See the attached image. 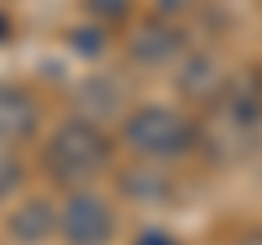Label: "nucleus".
<instances>
[{
    "label": "nucleus",
    "mask_w": 262,
    "mask_h": 245,
    "mask_svg": "<svg viewBox=\"0 0 262 245\" xmlns=\"http://www.w3.org/2000/svg\"><path fill=\"white\" fill-rule=\"evenodd\" d=\"M9 35V18H5V13H0V39Z\"/></svg>",
    "instance_id": "nucleus-10"
},
{
    "label": "nucleus",
    "mask_w": 262,
    "mask_h": 245,
    "mask_svg": "<svg viewBox=\"0 0 262 245\" xmlns=\"http://www.w3.org/2000/svg\"><path fill=\"white\" fill-rule=\"evenodd\" d=\"M18 179H22V167H13V162H0V193H9Z\"/></svg>",
    "instance_id": "nucleus-7"
},
{
    "label": "nucleus",
    "mask_w": 262,
    "mask_h": 245,
    "mask_svg": "<svg viewBox=\"0 0 262 245\" xmlns=\"http://www.w3.org/2000/svg\"><path fill=\"white\" fill-rule=\"evenodd\" d=\"M39 127V105L31 101V92L13 84H0V145H18Z\"/></svg>",
    "instance_id": "nucleus-4"
},
{
    "label": "nucleus",
    "mask_w": 262,
    "mask_h": 245,
    "mask_svg": "<svg viewBox=\"0 0 262 245\" xmlns=\"http://www.w3.org/2000/svg\"><path fill=\"white\" fill-rule=\"evenodd\" d=\"M122 140L144 158H179L201 140V132H196V122L188 114L170 110V105H144V110L127 114Z\"/></svg>",
    "instance_id": "nucleus-2"
},
{
    "label": "nucleus",
    "mask_w": 262,
    "mask_h": 245,
    "mask_svg": "<svg viewBox=\"0 0 262 245\" xmlns=\"http://www.w3.org/2000/svg\"><path fill=\"white\" fill-rule=\"evenodd\" d=\"M66 245H110L114 241V210L96 193H70L66 206L57 210Z\"/></svg>",
    "instance_id": "nucleus-3"
},
{
    "label": "nucleus",
    "mask_w": 262,
    "mask_h": 245,
    "mask_svg": "<svg viewBox=\"0 0 262 245\" xmlns=\"http://www.w3.org/2000/svg\"><path fill=\"white\" fill-rule=\"evenodd\" d=\"M53 228H57V210L48 206V201H22L18 210L9 215V232L18 236L22 245H39V241H48L53 236Z\"/></svg>",
    "instance_id": "nucleus-5"
},
{
    "label": "nucleus",
    "mask_w": 262,
    "mask_h": 245,
    "mask_svg": "<svg viewBox=\"0 0 262 245\" xmlns=\"http://www.w3.org/2000/svg\"><path fill=\"white\" fill-rule=\"evenodd\" d=\"M175 48H179V35L170 27H144L136 35V57L140 62H166Z\"/></svg>",
    "instance_id": "nucleus-6"
},
{
    "label": "nucleus",
    "mask_w": 262,
    "mask_h": 245,
    "mask_svg": "<svg viewBox=\"0 0 262 245\" xmlns=\"http://www.w3.org/2000/svg\"><path fill=\"white\" fill-rule=\"evenodd\" d=\"M136 245H179V241H175L170 232H158V228H149V232H140V241H136Z\"/></svg>",
    "instance_id": "nucleus-8"
},
{
    "label": "nucleus",
    "mask_w": 262,
    "mask_h": 245,
    "mask_svg": "<svg viewBox=\"0 0 262 245\" xmlns=\"http://www.w3.org/2000/svg\"><path fill=\"white\" fill-rule=\"evenodd\" d=\"M241 245H262V232H253V236H245Z\"/></svg>",
    "instance_id": "nucleus-9"
},
{
    "label": "nucleus",
    "mask_w": 262,
    "mask_h": 245,
    "mask_svg": "<svg viewBox=\"0 0 262 245\" xmlns=\"http://www.w3.org/2000/svg\"><path fill=\"white\" fill-rule=\"evenodd\" d=\"M114 158L110 136L96 127L92 118H66L61 127L53 132L44 149V167L53 179L61 184H83V179H96Z\"/></svg>",
    "instance_id": "nucleus-1"
}]
</instances>
